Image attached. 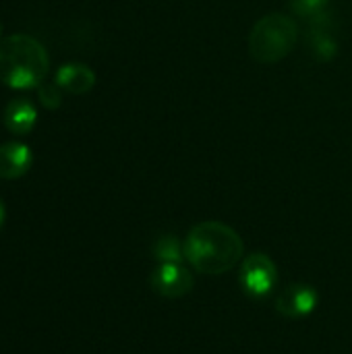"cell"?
Masks as SVG:
<instances>
[{
	"mask_svg": "<svg viewBox=\"0 0 352 354\" xmlns=\"http://www.w3.org/2000/svg\"><path fill=\"white\" fill-rule=\"evenodd\" d=\"M156 257L162 259L164 263H176L180 259V245L174 236H164L156 243Z\"/></svg>",
	"mask_w": 352,
	"mask_h": 354,
	"instance_id": "cell-11",
	"label": "cell"
},
{
	"mask_svg": "<svg viewBox=\"0 0 352 354\" xmlns=\"http://www.w3.org/2000/svg\"><path fill=\"white\" fill-rule=\"evenodd\" d=\"M297 41V21L282 12H272L253 25L249 35V54L259 64H276L295 50Z\"/></svg>",
	"mask_w": 352,
	"mask_h": 354,
	"instance_id": "cell-3",
	"label": "cell"
},
{
	"mask_svg": "<svg viewBox=\"0 0 352 354\" xmlns=\"http://www.w3.org/2000/svg\"><path fill=\"white\" fill-rule=\"evenodd\" d=\"M33 164L31 147L21 141H8L0 145V178L17 180L29 172Z\"/></svg>",
	"mask_w": 352,
	"mask_h": 354,
	"instance_id": "cell-7",
	"label": "cell"
},
{
	"mask_svg": "<svg viewBox=\"0 0 352 354\" xmlns=\"http://www.w3.org/2000/svg\"><path fill=\"white\" fill-rule=\"evenodd\" d=\"M50 68L46 48L31 35L0 39V81L10 89H37Z\"/></svg>",
	"mask_w": 352,
	"mask_h": 354,
	"instance_id": "cell-2",
	"label": "cell"
},
{
	"mask_svg": "<svg viewBox=\"0 0 352 354\" xmlns=\"http://www.w3.org/2000/svg\"><path fill=\"white\" fill-rule=\"evenodd\" d=\"M278 282V272L274 261L263 253H253L243 261L241 284L251 297H266L274 290Z\"/></svg>",
	"mask_w": 352,
	"mask_h": 354,
	"instance_id": "cell-4",
	"label": "cell"
},
{
	"mask_svg": "<svg viewBox=\"0 0 352 354\" xmlns=\"http://www.w3.org/2000/svg\"><path fill=\"white\" fill-rule=\"evenodd\" d=\"M183 253L197 272L220 276L230 272L243 259L245 245L239 232L228 224L201 222L189 230Z\"/></svg>",
	"mask_w": 352,
	"mask_h": 354,
	"instance_id": "cell-1",
	"label": "cell"
},
{
	"mask_svg": "<svg viewBox=\"0 0 352 354\" xmlns=\"http://www.w3.org/2000/svg\"><path fill=\"white\" fill-rule=\"evenodd\" d=\"M288 4L293 15L303 19H317L324 17V10L330 4V0H288Z\"/></svg>",
	"mask_w": 352,
	"mask_h": 354,
	"instance_id": "cell-10",
	"label": "cell"
},
{
	"mask_svg": "<svg viewBox=\"0 0 352 354\" xmlns=\"http://www.w3.org/2000/svg\"><path fill=\"white\" fill-rule=\"evenodd\" d=\"M37 122V110L27 97H12L4 108V127L12 135H29Z\"/></svg>",
	"mask_w": 352,
	"mask_h": 354,
	"instance_id": "cell-8",
	"label": "cell"
},
{
	"mask_svg": "<svg viewBox=\"0 0 352 354\" xmlns=\"http://www.w3.org/2000/svg\"><path fill=\"white\" fill-rule=\"evenodd\" d=\"M151 288L166 299H180L195 286L193 274L178 263H162L149 278Z\"/></svg>",
	"mask_w": 352,
	"mask_h": 354,
	"instance_id": "cell-5",
	"label": "cell"
},
{
	"mask_svg": "<svg viewBox=\"0 0 352 354\" xmlns=\"http://www.w3.org/2000/svg\"><path fill=\"white\" fill-rule=\"evenodd\" d=\"M315 307H317V292L307 284H293V286L284 288L276 299L278 313H282L290 319L305 317Z\"/></svg>",
	"mask_w": 352,
	"mask_h": 354,
	"instance_id": "cell-6",
	"label": "cell"
},
{
	"mask_svg": "<svg viewBox=\"0 0 352 354\" xmlns=\"http://www.w3.org/2000/svg\"><path fill=\"white\" fill-rule=\"evenodd\" d=\"M37 97H39L41 106L48 110H56L62 104V93L56 83H41L37 87Z\"/></svg>",
	"mask_w": 352,
	"mask_h": 354,
	"instance_id": "cell-12",
	"label": "cell"
},
{
	"mask_svg": "<svg viewBox=\"0 0 352 354\" xmlns=\"http://www.w3.org/2000/svg\"><path fill=\"white\" fill-rule=\"evenodd\" d=\"M4 222H6V205H4V201L0 199V230L4 228Z\"/></svg>",
	"mask_w": 352,
	"mask_h": 354,
	"instance_id": "cell-13",
	"label": "cell"
},
{
	"mask_svg": "<svg viewBox=\"0 0 352 354\" xmlns=\"http://www.w3.org/2000/svg\"><path fill=\"white\" fill-rule=\"evenodd\" d=\"M56 85L68 93H87L95 85V73L81 62H66L56 73Z\"/></svg>",
	"mask_w": 352,
	"mask_h": 354,
	"instance_id": "cell-9",
	"label": "cell"
},
{
	"mask_svg": "<svg viewBox=\"0 0 352 354\" xmlns=\"http://www.w3.org/2000/svg\"><path fill=\"white\" fill-rule=\"evenodd\" d=\"M0 35H2V25H0Z\"/></svg>",
	"mask_w": 352,
	"mask_h": 354,
	"instance_id": "cell-14",
	"label": "cell"
}]
</instances>
